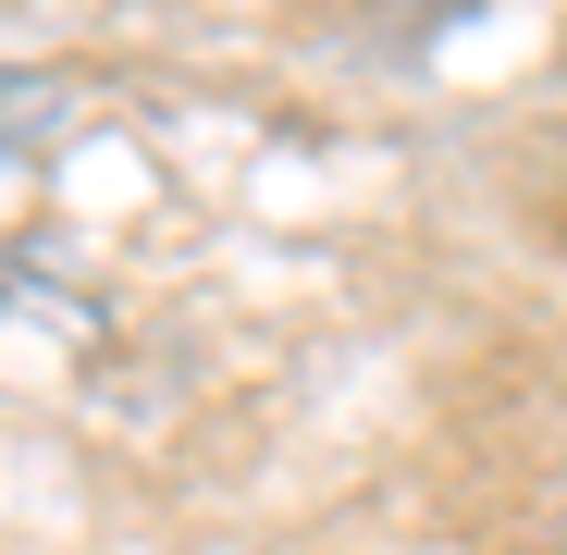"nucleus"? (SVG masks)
I'll return each mask as SVG.
<instances>
[]
</instances>
